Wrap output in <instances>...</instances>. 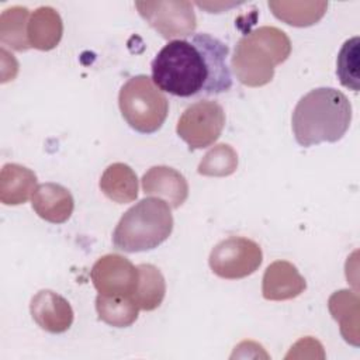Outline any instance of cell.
I'll return each instance as SVG.
<instances>
[{
	"label": "cell",
	"instance_id": "obj_2",
	"mask_svg": "<svg viewBox=\"0 0 360 360\" xmlns=\"http://www.w3.org/2000/svg\"><path fill=\"white\" fill-rule=\"evenodd\" d=\"M352 121L349 98L333 87H318L300 98L292 112V131L298 145L308 148L338 142Z\"/></svg>",
	"mask_w": 360,
	"mask_h": 360
},
{
	"label": "cell",
	"instance_id": "obj_17",
	"mask_svg": "<svg viewBox=\"0 0 360 360\" xmlns=\"http://www.w3.org/2000/svg\"><path fill=\"white\" fill-rule=\"evenodd\" d=\"M332 316L340 325V333L345 340L353 346H359V297L349 290H340L330 295L328 301Z\"/></svg>",
	"mask_w": 360,
	"mask_h": 360
},
{
	"label": "cell",
	"instance_id": "obj_14",
	"mask_svg": "<svg viewBox=\"0 0 360 360\" xmlns=\"http://www.w3.org/2000/svg\"><path fill=\"white\" fill-rule=\"evenodd\" d=\"M62 34L63 22L55 8L41 6L30 15L27 35L31 48L51 51L60 42Z\"/></svg>",
	"mask_w": 360,
	"mask_h": 360
},
{
	"label": "cell",
	"instance_id": "obj_9",
	"mask_svg": "<svg viewBox=\"0 0 360 360\" xmlns=\"http://www.w3.org/2000/svg\"><path fill=\"white\" fill-rule=\"evenodd\" d=\"M90 277L101 295L132 297L138 284V267L121 255L108 253L93 264Z\"/></svg>",
	"mask_w": 360,
	"mask_h": 360
},
{
	"label": "cell",
	"instance_id": "obj_6",
	"mask_svg": "<svg viewBox=\"0 0 360 360\" xmlns=\"http://www.w3.org/2000/svg\"><path fill=\"white\" fill-rule=\"evenodd\" d=\"M224 127L225 111L222 105L217 101L200 100L188 105L180 115L176 132L190 150H195L212 145Z\"/></svg>",
	"mask_w": 360,
	"mask_h": 360
},
{
	"label": "cell",
	"instance_id": "obj_8",
	"mask_svg": "<svg viewBox=\"0 0 360 360\" xmlns=\"http://www.w3.org/2000/svg\"><path fill=\"white\" fill-rule=\"evenodd\" d=\"M141 17L165 39L188 37L197 27L193 4L180 1H135Z\"/></svg>",
	"mask_w": 360,
	"mask_h": 360
},
{
	"label": "cell",
	"instance_id": "obj_3",
	"mask_svg": "<svg viewBox=\"0 0 360 360\" xmlns=\"http://www.w3.org/2000/svg\"><path fill=\"white\" fill-rule=\"evenodd\" d=\"M291 41L277 27L263 25L243 35L231 60L238 80L249 87H260L271 82L274 68L288 59Z\"/></svg>",
	"mask_w": 360,
	"mask_h": 360
},
{
	"label": "cell",
	"instance_id": "obj_7",
	"mask_svg": "<svg viewBox=\"0 0 360 360\" xmlns=\"http://www.w3.org/2000/svg\"><path fill=\"white\" fill-rule=\"evenodd\" d=\"M260 246L243 236H229L221 240L210 253L208 263L214 274L226 280L250 276L262 264Z\"/></svg>",
	"mask_w": 360,
	"mask_h": 360
},
{
	"label": "cell",
	"instance_id": "obj_13",
	"mask_svg": "<svg viewBox=\"0 0 360 360\" xmlns=\"http://www.w3.org/2000/svg\"><path fill=\"white\" fill-rule=\"evenodd\" d=\"M31 204L38 217L52 224L66 222L75 208L70 191L58 183H42L37 186Z\"/></svg>",
	"mask_w": 360,
	"mask_h": 360
},
{
	"label": "cell",
	"instance_id": "obj_21",
	"mask_svg": "<svg viewBox=\"0 0 360 360\" xmlns=\"http://www.w3.org/2000/svg\"><path fill=\"white\" fill-rule=\"evenodd\" d=\"M30 21V11L22 6H13L6 8L0 15V41L3 45L14 51L22 52L31 48L28 42L27 28Z\"/></svg>",
	"mask_w": 360,
	"mask_h": 360
},
{
	"label": "cell",
	"instance_id": "obj_11",
	"mask_svg": "<svg viewBox=\"0 0 360 360\" xmlns=\"http://www.w3.org/2000/svg\"><path fill=\"white\" fill-rule=\"evenodd\" d=\"M307 288L305 278L298 269L287 260H276L263 274L262 294L269 301L292 300Z\"/></svg>",
	"mask_w": 360,
	"mask_h": 360
},
{
	"label": "cell",
	"instance_id": "obj_22",
	"mask_svg": "<svg viewBox=\"0 0 360 360\" xmlns=\"http://www.w3.org/2000/svg\"><path fill=\"white\" fill-rule=\"evenodd\" d=\"M238 167V153L228 143H218L211 148L198 165L197 172L210 177H225Z\"/></svg>",
	"mask_w": 360,
	"mask_h": 360
},
{
	"label": "cell",
	"instance_id": "obj_4",
	"mask_svg": "<svg viewBox=\"0 0 360 360\" xmlns=\"http://www.w3.org/2000/svg\"><path fill=\"white\" fill-rule=\"evenodd\" d=\"M173 231L170 205L158 197H149L132 205L118 221L112 232L115 249L136 253L158 248Z\"/></svg>",
	"mask_w": 360,
	"mask_h": 360
},
{
	"label": "cell",
	"instance_id": "obj_18",
	"mask_svg": "<svg viewBox=\"0 0 360 360\" xmlns=\"http://www.w3.org/2000/svg\"><path fill=\"white\" fill-rule=\"evenodd\" d=\"M138 267V284L132 295L139 309H156L166 294V283L162 271L149 263H142Z\"/></svg>",
	"mask_w": 360,
	"mask_h": 360
},
{
	"label": "cell",
	"instance_id": "obj_10",
	"mask_svg": "<svg viewBox=\"0 0 360 360\" xmlns=\"http://www.w3.org/2000/svg\"><path fill=\"white\" fill-rule=\"evenodd\" d=\"M35 323L49 333H63L73 323V309L68 300L52 290L38 291L30 302Z\"/></svg>",
	"mask_w": 360,
	"mask_h": 360
},
{
	"label": "cell",
	"instance_id": "obj_19",
	"mask_svg": "<svg viewBox=\"0 0 360 360\" xmlns=\"http://www.w3.org/2000/svg\"><path fill=\"white\" fill-rule=\"evenodd\" d=\"M267 4L278 20L294 27L318 22L328 7L326 1H269Z\"/></svg>",
	"mask_w": 360,
	"mask_h": 360
},
{
	"label": "cell",
	"instance_id": "obj_20",
	"mask_svg": "<svg viewBox=\"0 0 360 360\" xmlns=\"http://www.w3.org/2000/svg\"><path fill=\"white\" fill-rule=\"evenodd\" d=\"M96 311L98 319L114 328L131 326L138 319L139 308L132 297L101 295L96 298Z\"/></svg>",
	"mask_w": 360,
	"mask_h": 360
},
{
	"label": "cell",
	"instance_id": "obj_15",
	"mask_svg": "<svg viewBox=\"0 0 360 360\" xmlns=\"http://www.w3.org/2000/svg\"><path fill=\"white\" fill-rule=\"evenodd\" d=\"M37 188L35 173L17 163H6L0 173V201L4 205L24 204Z\"/></svg>",
	"mask_w": 360,
	"mask_h": 360
},
{
	"label": "cell",
	"instance_id": "obj_12",
	"mask_svg": "<svg viewBox=\"0 0 360 360\" xmlns=\"http://www.w3.org/2000/svg\"><path fill=\"white\" fill-rule=\"evenodd\" d=\"M142 190L148 195L165 200L170 208H179L188 197L186 177L169 166L150 167L142 177Z\"/></svg>",
	"mask_w": 360,
	"mask_h": 360
},
{
	"label": "cell",
	"instance_id": "obj_1",
	"mask_svg": "<svg viewBox=\"0 0 360 360\" xmlns=\"http://www.w3.org/2000/svg\"><path fill=\"white\" fill-rule=\"evenodd\" d=\"M229 48L210 34L169 41L152 60V80L180 98L217 96L232 87L226 66Z\"/></svg>",
	"mask_w": 360,
	"mask_h": 360
},
{
	"label": "cell",
	"instance_id": "obj_5",
	"mask_svg": "<svg viewBox=\"0 0 360 360\" xmlns=\"http://www.w3.org/2000/svg\"><path fill=\"white\" fill-rule=\"evenodd\" d=\"M118 105L127 124L141 134L160 129L169 112L166 96L146 75L134 76L122 84Z\"/></svg>",
	"mask_w": 360,
	"mask_h": 360
},
{
	"label": "cell",
	"instance_id": "obj_23",
	"mask_svg": "<svg viewBox=\"0 0 360 360\" xmlns=\"http://www.w3.org/2000/svg\"><path fill=\"white\" fill-rule=\"evenodd\" d=\"M336 66L340 83L353 91H359V37H353L343 44Z\"/></svg>",
	"mask_w": 360,
	"mask_h": 360
},
{
	"label": "cell",
	"instance_id": "obj_16",
	"mask_svg": "<svg viewBox=\"0 0 360 360\" xmlns=\"http://www.w3.org/2000/svg\"><path fill=\"white\" fill-rule=\"evenodd\" d=\"M100 190L105 197L118 204L132 202L138 197L136 174L125 163H112L100 177Z\"/></svg>",
	"mask_w": 360,
	"mask_h": 360
}]
</instances>
